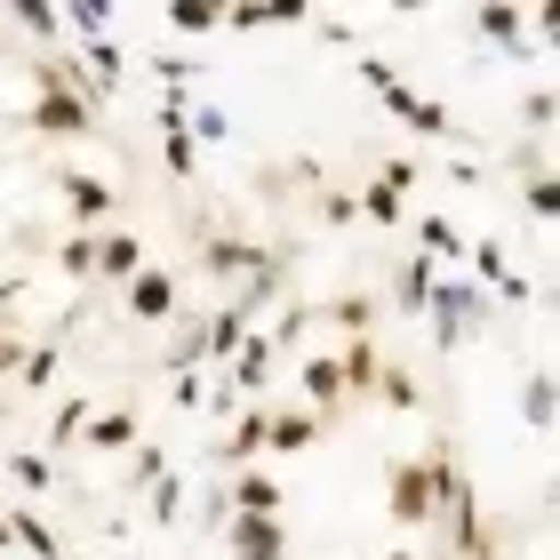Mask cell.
I'll return each mask as SVG.
<instances>
[{"instance_id": "6da1fadb", "label": "cell", "mask_w": 560, "mask_h": 560, "mask_svg": "<svg viewBox=\"0 0 560 560\" xmlns=\"http://www.w3.org/2000/svg\"><path fill=\"white\" fill-rule=\"evenodd\" d=\"M24 129L48 137V144H72V137H89V129H96V113L81 105V96H65V89H40L33 105H24Z\"/></svg>"}, {"instance_id": "7a4b0ae2", "label": "cell", "mask_w": 560, "mask_h": 560, "mask_svg": "<svg viewBox=\"0 0 560 560\" xmlns=\"http://www.w3.org/2000/svg\"><path fill=\"white\" fill-rule=\"evenodd\" d=\"M224 552L289 560V521H280V513H233V537H224Z\"/></svg>"}, {"instance_id": "3957f363", "label": "cell", "mask_w": 560, "mask_h": 560, "mask_svg": "<svg viewBox=\"0 0 560 560\" xmlns=\"http://www.w3.org/2000/svg\"><path fill=\"white\" fill-rule=\"evenodd\" d=\"M57 192H65V209L81 224H105L113 217V185H105V176H89V168H57Z\"/></svg>"}, {"instance_id": "277c9868", "label": "cell", "mask_w": 560, "mask_h": 560, "mask_svg": "<svg viewBox=\"0 0 560 560\" xmlns=\"http://www.w3.org/2000/svg\"><path fill=\"white\" fill-rule=\"evenodd\" d=\"M385 113L400 120V129H417V137H456L448 105H432V96H417V89H385Z\"/></svg>"}, {"instance_id": "5b68a950", "label": "cell", "mask_w": 560, "mask_h": 560, "mask_svg": "<svg viewBox=\"0 0 560 560\" xmlns=\"http://www.w3.org/2000/svg\"><path fill=\"white\" fill-rule=\"evenodd\" d=\"M120 296H129V313H137V320H176V272H161V265H144Z\"/></svg>"}, {"instance_id": "8992f818", "label": "cell", "mask_w": 560, "mask_h": 560, "mask_svg": "<svg viewBox=\"0 0 560 560\" xmlns=\"http://www.w3.org/2000/svg\"><path fill=\"white\" fill-rule=\"evenodd\" d=\"M424 313H432V337H441V345H456V337H465V320L480 313V289L448 280V289H432V304H424Z\"/></svg>"}, {"instance_id": "52a82bcc", "label": "cell", "mask_w": 560, "mask_h": 560, "mask_svg": "<svg viewBox=\"0 0 560 560\" xmlns=\"http://www.w3.org/2000/svg\"><path fill=\"white\" fill-rule=\"evenodd\" d=\"M137 272H144V241L137 233H96V280H120V289H129Z\"/></svg>"}, {"instance_id": "ba28073f", "label": "cell", "mask_w": 560, "mask_h": 560, "mask_svg": "<svg viewBox=\"0 0 560 560\" xmlns=\"http://www.w3.org/2000/svg\"><path fill=\"white\" fill-rule=\"evenodd\" d=\"M320 432H328V417H320V409H289V417H272V424H265V448L296 456V448H313Z\"/></svg>"}, {"instance_id": "9c48e42d", "label": "cell", "mask_w": 560, "mask_h": 560, "mask_svg": "<svg viewBox=\"0 0 560 560\" xmlns=\"http://www.w3.org/2000/svg\"><path fill=\"white\" fill-rule=\"evenodd\" d=\"M224 504H233V513H280V480L272 472H233V489H224Z\"/></svg>"}, {"instance_id": "30bf717a", "label": "cell", "mask_w": 560, "mask_h": 560, "mask_svg": "<svg viewBox=\"0 0 560 560\" xmlns=\"http://www.w3.org/2000/svg\"><path fill=\"white\" fill-rule=\"evenodd\" d=\"M129 441H137V417L129 409H96L81 424V448H96V456H113V448H129Z\"/></svg>"}, {"instance_id": "8fae6325", "label": "cell", "mask_w": 560, "mask_h": 560, "mask_svg": "<svg viewBox=\"0 0 560 560\" xmlns=\"http://www.w3.org/2000/svg\"><path fill=\"white\" fill-rule=\"evenodd\" d=\"M265 424H272L265 409H248V417H241L233 432H224V465H241V472L257 465V456H265Z\"/></svg>"}, {"instance_id": "7c38bea8", "label": "cell", "mask_w": 560, "mask_h": 560, "mask_svg": "<svg viewBox=\"0 0 560 560\" xmlns=\"http://www.w3.org/2000/svg\"><path fill=\"white\" fill-rule=\"evenodd\" d=\"M472 272L489 280V289H504V304H521V296H528V280L504 265V248H497V241H480V248H472Z\"/></svg>"}, {"instance_id": "4fadbf2b", "label": "cell", "mask_w": 560, "mask_h": 560, "mask_svg": "<svg viewBox=\"0 0 560 560\" xmlns=\"http://www.w3.org/2000/svg\"><path fill=\"white\" fill-rule=\"evenodd\" d=\"M376 369H385V361H376V345H369V337H352V345L337 352V376H345V393H376Z\"/></svg>"}, {"instance_id": "5bb4252c", "label": "cell", "mask_w": 560, "mask_h": 560, "mask_svg": "<svg viewBox=\"0 0 560 560\" xmlns=\"http://www.w3.org/2000/svg\"><path fill=\"white\" fill-rule=\"evenodd\" d=\"M0 521H9V537H16L24 552H33V560H65V545H57V528H48L40 513H0Z\"/></svg>"}, {"instance_id": "9a60e30c", "label": "cell", "mask_w": 560, "mask_h": 560, "mask_svg": "<svg viewBox=\"0 0 560 560\" xmlns=\"http://www.w3.org/2000/svg\"><path fill=\"white\" fill-rule=\"evenodd\" d=\"M296 385H304V409H337V400H345V376H337V361H304V376H296Z\"/></svg>"}, {"instance_id": "2e32d148", "label": "cell", "mask_w": 560, "mask_h": 560, "mask_svg": "<svg viewBox=\"0 0 560 560\" xmlns=\"http://www.w3.org/2000/svg\"><path fill=\"white\" fill-rule=\"evenodd\" d=\"M233 376H241V385H248V393H257V385H265V376H272V337H257V328H248V337L233 345Z\"/></svg>"}, {"instance_id": "e0dca14e", "label": "cell", "mask_w": 560, "mask_h": 560, "mask_svg": "<svg viewBox=\"0 0 560 560\" xmlns=\"http://www.w3.org/2000/svg\"><path fill=\"white\" fill-rule=\"evenodd\" d=\"M209 265H217V272H248V280H257L272 257H265L257 241H209Z\"/></svg>"}, {"instance_id": "ac0fdd59", "label": "cell", "mask_w": 560, "mask_h": 560, "mask_svg": "<svg viewBox=\"0 0 560 560\" xmlns=\"http://www.w3.org/2000/svg\"><path fill=\"white\" fill-rule=\"evenodd\" d=\"M521 24H528V9H472V33L497 48H521Z\"/></svg>"}, {"instance_id": "d6986e66", "label": "cell", "mask_w": 560, "mask_h": 560, "mask_svg": "<svg viewBox=\"0 0 560 560\" xmlns=\"http://www.w3.org/2000/svg\"><path fill=\"white\" fill-rule=\"evenodd\" d=\"M352 209H361V217L376 224V233H393V224H400V217H409V200H400V192H385V185H376V176H369V192H361V200H352Z\"/></svg>"}, {"instance_id": "ffe728a7", "label": "cell", "mask_w": 560, "mask_h": 560, "mask_svg": "<svg viewBox=\"0 0 560 560\" xmlns=\"http://www.w3.org/2000/svg\"><path fill=\"white\" fill-rule=\"evenodd\" d=\"M168 33H224V9H209V0H168Z\"/></svg>"}, {"instance_id": "44dd1931", "label": "cell", "mask_w": 560, "mask_h": 560, "mask_svg": "<svg viewBox=\"0 0 560 560\" xmlns=\"http://www.w3.org/2000/svg\"><path fill=\"white\" fill-rule=\"evenodd\" d=\"M9 480H16L24 497H48V489H57V465H48V456H33V448H24V456H9Z\"/></svg>"}, {"instance_id": "7402d4cb", "label": "cell", "mask_w": 560, "mask_h": 560, "mask_svg": "<svg viewBox=\"0 0 560 560\" xmlns=\"http://www.w3.org/2000/svg\"><path fill=\"white\" fill-rule=\"evenodd\" d=\"M417 248H424V265H432V257H465V233H456L448 217H424V224H417Z\"/></svg>"}, {"instance_id": "603a6c76", "label": "cell", "mask_w": 560, "mask_h": 560, "mask_svg": "<svg viewBox=\"0 0 560 560\" xmlns=\"http://www.w3.org/2000/svg\"><path fill=\"white\" fill-rule=\"evenodd\" d=\"M376 400H385V409H400V417H409V409H417V376L385 361V369H376Z\"/></svg>"}, {"instance_id": "cb8c5ba5", "label": "cell", "mask_w": 560, "mask_h": 560, "mask_svg": "<svg viewBox=\"0 0 560 560\" xmlns=\"http://www.w3.org/2000/svg\"><path fill=\"white\" fill-rule=\"evenodd\" d=\"M528 217H537V224L560 217V176L552 168H528Z\"/></svg>"}, {"instance_id": "d4e9b609", "label": "cell", "mask_w": 560, "mask_h": 560, "mask_svg": "<svg viewBox=\"0 0 560 560\" xmlns=\"http://www.w3.org/2000/svg\"><path fill=\"white\" fill-rule=\"evenodd\" d=\"M424 304H432V265L409 257V265H400V313H424Z\"/></svg>"}, {"instance_id": "484cf974", "label": "cell", "mask_w": 560, "mask_h": 560, "mask_svg": "<svg viewBox=\"0 0 560 560\" xmlns=\"http://www.w3.org/2000/svg\"><path fill=\"white\" fill-rule=\"evenodd\" d=\"M96 409H89V400L81 393H72V400H57V424H48V441H57V448H72V441H81V424H89Z\"/></svg>"}, {"instance_id": "4316f807", "label": "cell", "mask_w": 560, "mask_h": 560, "mask_svg": "<svg viewBox=\"0 0 560 560\" xmlns=\"http://www.w3.org/2000/svg\"><path fill=\"white\" fill-rule=\"evenodd\" d=\"M24 385H33V393H48V385H57V345H24Z\"/></svg>"}, {"instance_id": "83f0119b", "label": "cell", "mask_w": 560, "mask_h": 560, "mask_svg": "<svg viewBox=\"0 0 560 560\" xmlns=\"http://www.w3.org/2000/svg\"><path fill=\"white\" fill-rule=\"evenodd\" d=\"M57 265H65L72 280H89V272H96V233H72V241L57 248Z\"/></svg>"}, {"instance_id": "f1b7e54d", "label": "cell", "mask_w": 560, "mask_h": 560, "mask_svg": "<svg viewBox=\"0 0 560 560\" xmlns=\"http://www.w3.org/2000/svg\"><path fill=\"white\" fill-rule=\"evenodd\" d=\"M161 152H168V176H192V168H200V137H192V129L161 137Z\"/></svg>"}, {"instance_id": "f546056e", "label": "cell", "mask_w": 560, "mask_h": 560, "mask_svg": "<svg viewBox=\"0 0 560 560\" xmlns=\"http://www.w3.org/2000/svg\"><path fill=\"white\" fill-rule=\"evenodd\" d=\"M57 24H72V33H89V40H105V9H96V0H72V9H57Z\"/></svg>"}, {"instance_id": "4dcf8cb0", "label": "cell", "mask_w": 560, "mask_h": 560, "mask_svg": "<svg viewBox=\"0 0 560 560\" xmlns=\"http://www.w3.org/2000/svg\"><path fill=\"white\" fill-rule=\"evenodd\" d=\"M328 320H337V328H352V337H369L376 304H369V296H337V304H328Z\"/></svg>"}, {"instance_id": "1f68e13d", "label": "cell", "mask_w": 560, "mask_h": 560, "mask_svg": "<svg viewBox=\"0 0 560 560\" xmlns=\"http://www.w3.org/2000/svg\"><path fill=\"white\" fill-rule=\"evenodd\" d=\"M89 72H96V89H113L120 72H129V57H120L113 40H89Z\"/></svg>"}, {"instance_id": "d6a6232c", "label": "cell", "mask_w": 560, "mask_h": 560, "mask_svg": "<svg viewBox=\"0 0 560 560\" xmlns=\"http://www.w3.org/2000/svg\"><path fill=\"white\" fill-rule=\"evenodd\" d=\"M521 409H528V424H537V432L552 424V376H545V369H537V376H528V393H521Z\"/></svg>"}, {"instance_id": "836d02e7", "label": "cell", "mask_w": 560, "mask_h": 560, "mask_svg": "<svg viewBox=\"0 0 560 560\" xmlns=\"http://www.w3.org/2000/svg\"><path fill=\"white\" fill-rule=\"evenodd\" d=\"M9 24H24V33H65V24H57V9H40V0H24V9H9Z\"/></svg>"}, {"instance_id": "e575fe53", "label": "cell", "mask_w": 560, "mask_h": 560, "mask_svg": "<svg viewBox=\"0 0 560 560\" xmlns=\"http://www.w3.org/2000/svg\"><path fill=\"white\" fill-rule=\"evenodd\" d=\"M417 161H409V152H400V161H385V168H376V185H385V192H400V200H409V185H417Z\"/></svg>"}, {"instance_id": "d590c367", "label": "cell", "mask_w": 560, "mask_h": 560, "mask_svg": "<svg viewBox=\"0 0 560 560\" xmlns=\"http://www.w3.org/2000/svg\"><path fill=\"white\" fill-rule=\"evenodd\" d=\"M361 81H369V89H376V96H385V89H400V72H393V65H385V57H361Z\"/></svg>"}, {"instance_id": "8d00e7d4", "label": "cell", "mask_w": 560, "mask_h": 560, "mask_svg": "<svg viewBox=\"0 0 560 560\" xmlns=\"http://www.w3.org/2000/svg\"><path fill=\"white\" fill-rule=\"evenodd\" d=\"M152 521H161V528L176 521V480H152Z\"/></svg>"}, {"instance_id": "74e56055", "label": "cell", "mask_w": 560, "mask_h": 560, "mask_svg": "<svg viewBox=\"0 0 560 560\" xmlns=\"http://www.w3.org/2000/svg\"><path fill=\"white\" fill-rule=\"evenodd\" d=\"M552 105H560L552 89H537V96H528V129H552Z\"/></svg>"}, {"instance_id": "f35d334b", "label": "cell", "mask_w": 560, "mask_h": 560, "mask_svg": "<svg viewBox=\"0 0 560 560\" xmlns=\"http://www.w3.org/2000/svg\"><path fill=\"white\" fill-rule=\"evenodd\" d=\"M16 369H24V345H16V337H0V376H16Z\"/></svg>"}, {"instance_id": "ab89813d", "label": "cell", "mask_w": 560, "mask_h": 560, "mask_svg": "<svg viewBox=\"0 0 560 560\" xmlns=\"http://www.w3.org/2000/svg\"><path fill=\"white\" fill-rule=\"evenodd\" d=\"M0 552H16V537H9V521H0Z\"/></svg>"}, {"instance_id": "60d3db41", "label": "cell", "mask_w": 560, "mask_h": 560, "mask_svg": "<svg viewBox=\"0 0 560 560\" xmlns=\"http://www.w3.org/2000/svg\"><path fill=\"white\" fill-rule=\"evenodd\" d=\"M385 560H417V552H385Z\"/></svg>"}, {"instance_id": "b9f144b4", "label": "cell", "mask_w": 560, "mask_h": 560, "mask_svg": "<svg viewBox=\"0 0 560 560\" xmlns=\"http://www.w3.org/2000/svg\"><path fill=\"white\" fill-rule=\"evenodd\" d=\"M65 560H89V552H65Z\"/></svg>"}, {"instance_id": "7bdbcfd3", "label": "cell", "mask_w": 560, "mask_h": 560, "mask_svg": "<svg viewBox=\"0 0 560 560\" xmlns=\"http://www.w3.org/2000/svg\"><path fill=\"white\" fill-rule=\"evenodd\" d=\"M224 560H248V552H224Z\"/></svg>"}, {"instance_id": "ee69618b", "label": "cell", "mask_w": 560, "mask_h": 560, "mask_svg": "<svg viewBox=\"0 0 560 560\" xmlns=\"http://www.w3.org/2000/svg\"><path fill=\"white\" fill-rule=\"evenodd\" d=\"M0 57H9V40H0Z\"/></svg>"}, {"instance_id": "f6af8a7d", "label": "cell", "mask_w": 560, "mask_h": 560, "mask_svg": "<svg viewBox=\"0 0 560 560\" xmlns=\"http://www.w3.org/2000/svg\"><path fill=\"white\" fill-rule=\"evenodd\" d=\"M129 560H144V552H129Z\"/></svg>"}]
</instances>
